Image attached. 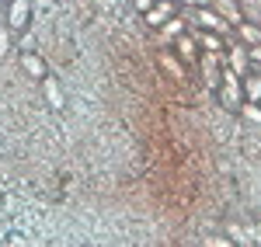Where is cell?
<instances>
[{
  "mask_svg": "<svg viewBox=\"0 0 261 247\" xmlns=\"http://www.w3.org/2000/svg\"><path fill=\"white\" fill-rule=\"evenodd\" d=\"M216 98L226 112H241L244 104V87H241V73H233L230 66H223V77H220V87H216Z\"/></svg>",
  "mask_w": 261,
  "mask_h": 247,
  "instance_id": "6da1fadb",
  "label": "cell"
},
{
  "mask_svg": "<svg viewBox=\"0 0 261 247\" xmlns=\"http://www.w3.org/2000/svg\"><path fill=\"white\" fill-rule=\"evenodd\" d=\"M223 66H226V60H223V52H205V49L199 52V70H202V80H205V87H213V91L220 87Z\"/></svg>",
  "mask_w": 261,
  "mask_h": 247,
  "instance_id": "7a4b0ae2",
  "label": "cell"
},
{
  "mask_svg": "<svg viewBox=\"0 0 261 247\" xmlns=\"http://www.w3.org/2000/svg\"><path fill=\"white\" fill-rule=\"evenodd\" d=\"M226 66H230V70H233V73H247V70H251V52H247V45H244V42H230V45H226Z\"/></svg>",
  "mask_w": 261,
  "mask_h": 247,
  "instance_id": "3957f363",
  "label": "cell"
},
{
  "mask_svg": "<svg viewBox=\"0 0 261 247\" xmlns=\"http://www.w3.org/2000/svg\"><path fill=\"white\" fill-rule=\"evenodd\" d=\"M174 14H178V7H174L171 0H153V7H150V11H143V18H146L150 28H161L164 21L174 18Z\"/></svg>",
  "mask_w": 261,
  "mask_h": 247,
  "instance_id": "277c9868",
  "label": "cell"
},
{
  "mask_svg": "<svg viewBox=\"0 0 261 247\" xmlns=\"http://www.w3.org/2000/svg\"><path fill=\"white\" fill-rule=\"evenodd\" d=\"M28 11H32V0H11V7H7V28L11 32H21L24 24H28Z\"/></svg>",
  "mask_w": 261,
  "mask_h": 247,
  "instance_id": "5b68a950",
  "label": "cell"
},
{
  "mask_svg": "<svg viewBox=\"0 0 261 247\" xmlns=\"http://www.w3.org/2000/svg\"><path fill=\"white\" fill-rule=\"evenodd\" d=\"M199 42H195V35H178L174 39V56H178L181 63H199Z\"/></svg>",
  "mask_w": 261,
  "mask_h": 247,
  "instance_id": "8992f818",
  "label": "cell"
},
{
  "mask_svg": "<svg viewBox=\"0 0 261 247\" xmlns=\"http://www.w3.org/2000/svg\"><path fill=\"white\" fill-rule=\"evenodd\" d=\"M213 11L220 14L223 21H230L233 28L244 21V7H241V0H213Z\"/></svg>",
  "mask_w": 261,
  "mask_h": 247,
  "instance_id": "52a82bcc",
  "label": "cell"
},
{
  "mask_svg": "<svg viewBox=\"0 0 261 247\" xmlns=\"http://www.w3.org/2000/svg\"><path fill=\"white\" fill-rule=\"evenodd\" d=\"M21 70L32 77V80H45V60H42L39 52H21Z\"/></svg>",
  "mask_w": 261,
  "mask_h": 247,
  "instance_id": "ba28073f",
  "label": "cell"
},
{
  "mask_svg": "<svg viewBox=\"0 0 261 247\" xmlns=\"http://www.w3.org/2000/svg\"><path fill=\"white\" fill-rule=\"evenodd\" d=\"M178 35H185V18H181V14H174V18H167L161 24V45L164 49H167V45H174V39H178Z\"/></svg>",
  "mask_w": 261,
  "mask_h": 247,
  "instance_id": "9c48e42d",
  "label": "cell"
},
{
  "mask_svg": "<svg viewBox=\"0 0 261 247\" xmlns=\"http://www.w3.org/2000/svg\"><path fill=\"white\" fill-rule=\"evenodd\" d=\"M233 35H237V42H244V45L251 49V45H258V42H261V24H258V21H247V18H244L241 24L233 28Z\"/></svg>",
  "mask_w": 261,
  "mask_h": 247,
  "instance_id": "30bf717a",
  "label": "cell"
},
{
  "mask_svg": "<svg viewBox=\"0 0 261 247\" xmlns=\"http://www.w3.org/2000/svg\"><path fill=\"white\" fill-rule=\"evenodd\" d=\"M241 87H244V101L261 104V73L258 70H247V73L241 77Z\"/></svg>",
  "mask_w": 261,
  "mask_h": 247,
  "instance_id": "8fae6325",
  "label": "cell"
},
{
  "mask_svg": "<svg viewBox=\"0 0 261 247\" xmlns=\"http://www.w3.org/2000/svg\"><path fill=\"white\" fill-rule=\"evenodd\" d=\"M157 60H161V66L167 70V77H171V80H178V84L185 80V63H181L171 49H161V56H157Z\"/></svg>",
  "mask_w": 261,
  "mask_h": 247,
  "instance_id": "7c38bea8",
  "label": "cell"
},
{
  "mask_svg": "<svg viewBox=\"0 0 261 247\" xmlns=\"http://www.w3.org/2000/svg\"><path fill=\"white\" fill-rule=\"evenodd\" d=\"M195 42H199V49H205V52H223V45H226V39L223 35H216V32H195Z\"/></svg>",
  "mask_w": 261,
  "mask_h": 247,
  "instance_id": "4fadbf2b",
  "label": "cell"
},
{
  "mask_svg": "<svg viewBox=\"0 0 261 247\" xmlns=\"http://www.w3.org/2000/svg\"><path fill=\"white\" fill-rule=\"evenodd\" d=\"M42 84H45V101H49L53 108H56V112H60L63 104H66V101H63V87H60L56 80H53V77H45Z\"/></svg>",
  "mask_w": 261,
  "mask_h": 247,
  "instance_id": "5bb4252c",
  "label": "cell"
},
{
  "mask_svg": "<svg viewBox=\"0 0 261 247\" xmlns=\"http://www.w3.org/2000/svg\"><path fill=\"white\" fill-rule=\"evenodd\" d=\"M226 233H230V240H233V244H244V247L254 240V237H251L254 230H244L241 223H230V227H226Z\"/></svg>",
  "mask_w": 261,
  "mask_h": 247,
  "instance_id": "9a60e30c",
  "label": "cell"
},
{
  "mask_svg": "<svg viewBox=\"0 0 261 247\" xmlns=\"http://www.w3.org/2000/svg\"><path fill=\"white\" fill-rule=\"evenodd\" d=\"M241 115L247 119V122L261 125V104H254V101H244V104H241Z\"/></svg>",
  "mask_w": 261,
  "mask_h": 247,
  "instance_id": "2e32d148",
  "label": "cell"
},
{
  "mask_svg": "<svg viewBox=\"0 0 261 247\" xmlns=\"http://www.w3.org/2000/svg\"><path fill=\"white\" fill-rule=\"evenodd\" d=\"M7 49H11V28L7 21H0V56H7Z\"/></svg>",
  "mask_w": 261,
  "mask_h": 247,
  "instance_id": "e0dca14e",
  "label": "cell"
},
{
  "mask_svg": "<svg viewBox=\"0 0 261 247\" xmlns=\"http://www.w3.org/2000/svg\"><path fill=\"white\" fill-rule=\"evenodd\" d=\"M247 52H251V66H261V42H258V45H251Z\"/></svg>",
  "mask_w": 261,
  "mask_h": 247,
  "instance_id": "ac0fdd59",
  "label": "cell"
},
{
  "mask_svg": "<svg viewBox=\"0 0 261 247\" xmlns=\"http://www.w3.org/2000/svg\"><path fill=\"white\" fill-rule=\"evenodd\" d=\"M150 7H153V0H136V11H140V14H143V11H150Z\"/></svg>",
  "mask_w": 261,
  "mask_h": 247,
  "instance_id": "d6986e66",
  "label": "cell"
},
{
  "mask_svg": "<svg viewBox=\"0 0 261 247\" xmlns=\"http://www.w3.org/2000/svg\"><path fill=\"white\" fill-rule=\"evenodd\" d=\"M181 4H192V7H205L209 0H181Z\"/></svg>",
  "mask_w": 261,
  "mask_h": 247,
  "instance_id": "ffe728a7",
  "label": "cell"
},
{
  "mask_svg": "<svg viewBox=\"0 0 261 247\" xmlns=\"http://www.w3.org/2000/svg\"><path fill=\"white\" fill-rule=\"evenodd\" d=\"M241 7H261V0H241Z\"/></svg>",
  "mask_w": 261,
  "mask_h": 247,
  "instance_id": "44dd1931",
  "label": "cell"
},
{
  "mask_svg": "<svg viewBox=\"0 0 261 247\" xmlns=\"http://www.w3.org/2000/svg\"><path fill=\"white\" fill-rule=\"evenodd\" d=\"M254 70H258V73H261V66H254Z\"/></svg>",
  "mask_w": 261,
  "mask_h": 247,
  "instance_id": "7402d4cb",
  "label": "cell"
},
{
  "mask_svg": "<svg viewBox=\"0 0 261 247\" xmlns=\"http://www.w3.org/2000/svg\"><path fill=\"white\" fill-rule=\"evenodd\" d=\"M7 4H11V0H7Z\"/></svg>",
  "mask_w": 261,
  "mask_h": 247,
  "instance_id": "603a6c76",
  "label": "cell"
}]
</instances>
